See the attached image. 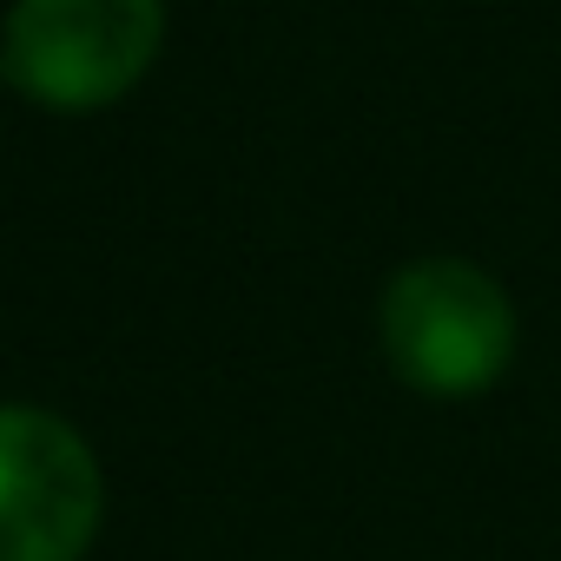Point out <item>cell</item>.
Returning <instances> with one entry per match:
<instances>
[{
  "instance_id": "1",
  "label": "cell",
  "mask_w": 561,
  "mask_h": 561,
  "mask_svg": "<svg viewBox=\"0 0 561 561\" xmlns=\"http://www.w3.org/2000/svg\"><path fill=\"white\" fill-rule=\"evenodd\" d=\"M377 337L390 370L436 403L482 397L502 383L515 364V298L502 291V277H489L469 257H410L377 305Z\"/></svg>"
},
{
  "instance_id": "2",
  "label": "cell",
  "mask_w": 561,
  "mask_h": 561,
  "mask_svg": "<svg viewBox=\"0 0 561 561\" xmlns=\"http://www.w3.org/2000/svg\"><path fill=\"white\" fill-rule=\"evenodd\" d=\"M165 47V0H14L0 80L47 113L119 106Z\"/></svg>"
},
{
  "instance_id": "3",
  "label": "cell",
  "mask_w": 561,
  "mask_h": 561,
  "mask_svg": "<svg viewBox=\"0 0 561 561\" xmlns=\"http://www.w3.org/2000/svg\"><path fill=\"white\" fill-rule=\"evenodd\" d=\"M106 522L93 443L41 403H0V561H87Z\"/></svg>"
}]
</instances>
